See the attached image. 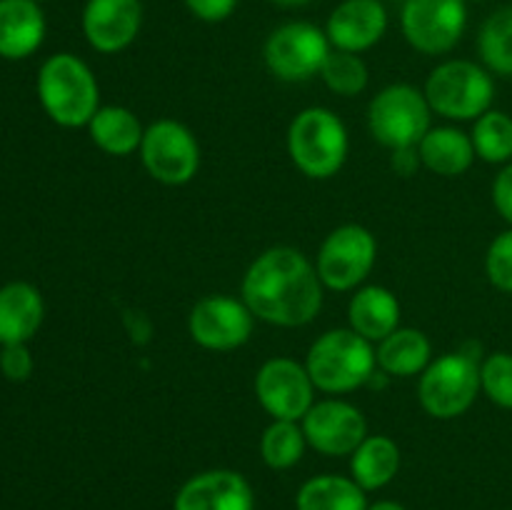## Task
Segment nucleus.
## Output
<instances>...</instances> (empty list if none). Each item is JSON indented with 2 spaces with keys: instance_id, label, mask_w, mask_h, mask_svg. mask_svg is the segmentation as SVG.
Here are the masks:
<instances>
[{
  "instance_id": "1",
  "label": "nucleus",
  "mask_w": 512,
  "mask_h": 510,
  "mask_svg": "<svg viewBox=\"0 0 512 510\" xmlns=\"http://www.w3.org/2000/svg\"><path fill=\"white\" fill-rule=\"evenodd\" d=\"M323 280L318 268L290 245L260 253L245 270L240 295L253 315L280 328H300L318 318L323 308Z\"/></svg>"
},
{
  "instance_id": "16",
  "label": "nucleus",
  "mask_w": 512,
  "mask_h": 510,
  "mask_svg": "<svg viewBox=\"0 0 512 510\" xmlns=\"http://www.w3.org/2000/svg\"><path fill=\"white\" fill-rule=\"evenodd\" d=\"M173 510H255L253 485L238 470H205L180 485Z\"/></svg>"
},
{
  "instance_id": "23",
  "label": "nucleus",
  "mask_w": 512,
  "mask_h": 510,
  "mask_svg": "<svg viewBox=\"0 0 512 510\" xmlns=\"http://www.w3.org/2000/svg\"><path fill=\"white\" fill-rule=\"evenodd\" d=\"M400 470V448L388 435H368L350 455V478L370 493L395 480Z\"/></svg>"
},
{
  "instance_id": "18",
  "label": "nucleus",
  "mask_w": 512,
  "mask_h": 510,
  "mask_svg": "<svg viewBox=\"0 0 512 510\" xmlns=\"http://www.w3.org/2000/svg\"><path fill=\"white\" fill-rule=\"evenodd\" d=\"M43 38L45 15L38 0H0V58H28Z\"/></svg>"
},
{
  "instance_id": "38",
  "label": "nucleus",
  "mask_w": 512,
  "mask_h": 510,
  "mask_svg": "<svg viewBox=\"0 0 512 510\" xmlns=\"http://www.w3.org/2000/svg\"><path fill=\"white\" fill-rule=\"evenodd\" d=\"M478 3H485V0H478Z\"/></svg>"
},
{
  "instance_id": "5",
  "label": "nucleus",
  "mask_w": 512,
  "mask_h": 510,
  "mask_svg": "<svg viewBox=\"0 0 512 510\" xmlns=\"http://www.w3.org/2000/svg\"><path fill=\"white\" fill-rule=\"evenodd\" d=\"M480 350L468 348L445 353L420 375L418 400L425 413L435 420H453L473 408L480 388Z\"/></svg>"
},
{
  "instance_id": "20",
  "label": "nucleus",
  "mask_w": 512,
  "mask_h": 510,
  "mask_svg": "<svg viewBox=\"0 0 512 510\" xmlns=\"http://www.w3.org/2000/svg\"><path fill=\"white\" fill-rule=\"evenodd\" d=\"M350 328L370 343H380L400 328V303L393 290L383 285H365L350 298Z\"/></svg>"
},
{
  "instance_id": "3",
  "label": "nucleus",
  "mask_w": 512,
  "mask_h": 510,
  "mask_svg": "<svg viewBox=\"0 0 512 510\" xmlns=\"http://www.w3.org/2000/svg\"><path fill=\"white\" fill-rule=\"evenodd\" d=\"M305 368L315 388L340 395L370 383L378 368V358H375L373 343L355 333L353 328H335L310 345Z\"/></svg>"
},
{
  "instance_id": "12",
  "label": "nucleus",
  "mask_w": 512,
  "mask_h": 510,
  "mask_svg": "<svg viewBox=\"0 0 512 510\" xmlns=\"http://www.w3.org/2000/svg\"><path fill=\"white\" fill-rule=\"evenodd\" d=\"M255 328L253 310L245 300L230 298V295H205L193 305L188 318L190 338L205 350L243 348L250 340Z\"/></svg>"
},
{
  "instance_id": "22",
  "label": "nucleus",
  "mask_w": 512,
  "mask_h": 510,
  "mask_svg": "<svg viewBox=\"0 0 512 510\" xmlns=\"http://www.w3.org/2000/svg\"><path fill=\"white\" fill-rule=\"evenodd\" d=\"M378 368L395 378H413L423 375V370L433 363V345L423 330L398 328L383 338L375 348Z\"/></svg>"
},
{
  "instance_id": "29",
  "label": "nucleus",
  "mask_w": 512,
  "mask_h": 510,
  "mask_svg": "<svg viewBox=\"0 0 512 510\" xmlns=\"http://www.w3.org/2000/svg\"><path fill=\"white\" fill-rule=\"evenodd\" d=\"M320 78H323V83L333 93L343 95V98H355V95H360L368 88L370 73L368 65H365V60L358 53L333 48L328 58H325Z\"/></svg>"
},
{
  "instance_id": "36",
  "label": "nucleus",
  "mask_w": 512,
  "mask_h": 510,
  "mask_svg": "<svg viewBox=\"0 0 512 510\" xmlns=\"http://www.w3.org/2000/svg\"><path fill=\"white\" fill-rule=\"evenodd\" d=\"M275 5H283V8H300V5H308L313 0H273Z\"/></svg>"
},
{
  "instance_id": "2",
  "label": "nucleus",
  "mask_w": 512,
  "mask_h": 510,
  "mask_svg": "<svg viewBox=\"0 0 512 510\" xmlns=\"http://www.w3.org/2000/svg\"><path fill=\"white\" fill-rule=\"evenodd\" d=\"M38 98L45 113L63 128H83L100 110L93 70L70 53L50 55L38 73Z\"/></svg>"
},
{
  "instance_id": "14",
  "label": "nucleus",
  "mask_w": 512,
  "mask_h": 510,
  "mask_svg": "<svg viewBox=\"0 0 512 510\" xmlns=\"http://www.w3.org/2000/svg\"><path fill=\"white\" fill-rule=\"evenodd\" d=\"M310 448L328 458L353 455V450L368 438V423L360 408L345 400L328 398L313 403V408L300 420Z\"/></svg>"
},
{
  "instance_id": "17",
  "label": "nucleus",
  "mask_w": 512,
  "mask_h": 510,
  "mask_svg": "<svg viewBox=\"0 0 512 510\" xmlns=\"http://www.w3.org/2000/svg\"><path fill=\"white\" fill-rule=\"evenodd\" d=\"M388 30V10L380 0H343L330 13L325 33L335 50L365 53L383 40Z\"/></svg>"
},
{
  "instance_id": "19",
  "label": "nucleus",
  "mask_w": 512,
  "mask_h": 510,
  "mask_svg": "<svg viewBox=\"0 0 512 510\" xmlns=\"http://www.w3.org/2000/svg\"><path fill=\"white\" fill-rule=\"evenodd\" d=\"M43 295L30 283L0 288V345L28 343L43 323Z\"/></svg>"
},
{
  "instance_id": "21",
  "label": "nucleus",
  "mask_w": 512,
  "mask_h": 510,
  "mask_svg": "<svg viewBox=\"0 0 512 510\" xmlns=\"http://www.w3.org/2000/svg\"><path fill=\"white\" fill-rule=\"evenodd\" d=\"M418 158L430 173L443 178H458L468 173L473 160L478 158L473 148V138L458 128H430L428 135L420 140Z\"/></svg>"
},
{
  "instance_id": "37",
  "label": "nucleus",
  "mask_w": 512,
  "mask_h": 510,
  "mask_svg": "<svg viewBox=\"0 0 512 510\" xmlns=\"http://www.w3.org/2000/svg\"><path fill=\"white\" fill-rule=\"evenodd\" d=\"M38 3H45V0H38Z\"/></svg>"
},
{
  "instance_id": "26",
  "label": "nucleus",
  "mask_w": 512,
  "mask_h": 510,
  "mask_svg": "<svg viewBox=\"0 0 512 510\" xmlns=\"http://www.w3.org/2000/svg\"><path fill=\"white\" fill-rule=\"evenodd\" d=\"M478 53L483 68L500 78H512V5L495 10L480 25Z\"/></svg>"
},
{
  "instance_id": "27",
  "label": "nucleus",
  "mask_w": 512,
  "mask_h": 510,
  "mask_svg": "<svg viewBox=\"0 0 512 510\" xmlns=\"http://www.w3.org/2000/svg\"><path fill=\"white\" fill-rule=\"evenodd\" d=\"M308 440L298 420H273L260 438L263 463L273 470H290L303 460Z\"/></svg>"
},
{
  "instance_id": "34",
  "label": "nucleus",
  "mask_w": 512,
  "mask_h": 510,
  "mask_svg": "<svg viewBox=\"0 0 512 510\" xmlns=\"http://www.w3.org/2000/svg\"><path fill=\"white\" fill-rule=\"evenodd\" d=\"M493 205L505 223L512 225V163L505 165L493 183Z\"/></svg>"
},
{
  "instance_id": "28",
  "label": "nucleus",
  "mask_w": 512,
  "mask_h": 510,
  "mask_svg": "<svg viewBox=\"0 0 512 510\" xmlns=\"http://www.w3.org/2000/svg\"><path fill=\"white\" fill-rule=\"evenodd\" d=\"M470 138H473L475 155L485 163H512V118L503 110H488L480 115Z\"/></svg>"
},
{
  "instance_id": "31",
  "label": "nucleus",
  "mask_w": 512,
  "mask_h": 510,
  "mask_svg": "<svg viewBox=\"0 0 512 510\" xmlns=\"http://www.w3.org/2000/svg\"><path fill=\"white\" fill-rule=\"evenodd\" d=\"M485 273L500 293L512 295V228L490 243L485 253Z\"/></svg>"
},
{
  "instance_id": "10",
  "label": "nucleus",
  "mask_w": 512,
  "mask_h": 510,
  "mask_svg": "<svg viewBox=\"0 0 512 510\" xmlns=\"http://www.w3.org/2000/svg\"><path fill=\"white\" fill-rule=\"evenodd\" d=\"M140 158L153 180L163 185H185L200 170V145L188 125L165 118L145 128Z\"/></svg>"
},
{
  "instance_id": "32",
  "label": "nucleus",
  "mask_w": 512,
  "mask_h": 510,
  "mask_svg": "<svg viewBox=\"0 0 512 510\" xmlns=\"http://www.w3.org/2000/svg\"><path fill=\"white\" fill-rule=\"evenodd\" d=\"M0 370L8 380H28L33 373V358H30V350L25 348V343L18 345H3V353H0Z\"/></svg>"
},
{
  "instance_id": "8",
  "label": "nucleus",
  "mask_w": 512,
  "mask_h": 510,
  "mask_svg": "<svg viewBox=\"0 0 512 510\" xmlns=\"http://www.w3.org/2000/svg\"><path fill=\"white\" fill-rule=\"evenodd\" d=\"M328 33L308 20H290L268 35L263 48L270 73L285 83H305L323 70L330 55Z\"/></svg>"
},
{
  "instance_id": "11",
  "label": "nucleus",
  "mask_w": 512,
  "mask_h": 510,
  "mask_svg": "<svg viewBox=\"0 0 512 510\" xmlns=\"http://www.w3.org/2000/svg\"><path fill=\"white\" fill-rule=\"evenodd\" d=\"M468 25V0H405L400 28L418 53L443 55L460 43Z\"/></svg>"
},
{
  "instance_id": "7",
  "label": "nucleus",
  "mask_w": 512,
  "mask_h": 510,
  "mask_svg": "<svg viewBox=\"0 0 512 510\" xmlns=\"http://www.w3.org/2000/svg\"><path fill=\"white\" fill-rule=\"evenodd\" d=\"M430 108L425 93L408 83L380 90L368 108L370 135L388 150H413L430 130Z\"/></svg>"
},
{
  "instance_id": "30",
  "label": "nucleus",
  "mask_w": 512,
  "mask_h": 510,
  "mask_svg": "<svg viewBox=\"0 0 512 510\" xmlns=\"http://www.w3.org/2000/svg\"><path fill=\"white\" fill-rule=\"evenodd\" d=\"M480 388L498 408L512 410V353H490L480 363Z\"/></svg>"
},
{
  "instance_id": "9",
  "label": "nucleus",
  "mask_w": 512,
  "mask_h": 510,
  "mask_svg": "<svg viewBox=\"0 0 512 510\" xmlns=\"http://www.w3.org/2000/svg\"><path fill=\"white\" fill-rule=\"evenodd\" d=\"M378 260V240L363 225H340L318 250L320 280L330 290H355L375 268Z\"/></svg>"
},
{
  "instance_id": "25",
  "label": "nucleus",
  "mask_w": 512,
  "mask_h": 510,
  "mask_svg": "<svg viewBox=\"0 0 512 510\" xmlns=\"http://www.w3.org/2000/svg\"><path fill=\"white\" fill-rule=\"evenodd\" d=\"M295 505L298 510H368V498L353 478L328 473L305 480Z\"/></svg>"
},
{
  "instance_id": "13",
  "label": "nucleus",
  "mask_w": 512,
  "mask_h": 510,
  "mask_svg": "<svg viewBox=\"0 0 512 510\" xmlns=\"http://www.w3.org/2000/svg\"><path fill=\"white\" fill-rule=\"evenodd\" d=\"M255 395L273 420H303L315 403L308 368L293 358H273L255 375Z\"/></svg>"
},
{
  "instance_id": "35",
  "label": "nucleus",
  "mask_w": 512,
  "mask_h": 510,
  "mask_svg": "<svg viewBox=\"0 0 512 510\" xmlns=\"http://www.w3.org/2000/svg\"><path fill=\"white\" fill-rule=\"evenodd\" d=\"M368 510H408V508L400 503H395V500H380V503L368 505Z\"/></svg>"
},
{
  "instance_id": "6",
  "label": "nucleus",
  "mask_w": 512,
  "mask_h": 510,
  "mask_svg": "<svg viewBox=\"0 0 512 510\" xmlns=\"http://www.w3.org/2000/svg\"><path fill=\"white\" fill-rule=\"evenodd\" d=\"M423 93L433 113L443 118L478 120L493 110V73L473 60H448L428 75Z\"/></svg>"
},
{
  "instance_id": "15",
  "label": "nucleus",
  "mask_w": 512,
  "mask_h": 510,
  "mask_svg": "<svg viewBox=\"0 0 512 510\" xmlns=\"http://www.w3.org/2000/svg\"><path fill=\"white\" fill-rule=\"evenodd\" d=\"M143 28L140 0H88L83 8V35L90 48L113 55L130 48Z\"/></svg>"
},
{
  "instance_id": "4",
  "label": "nucleus",
  "mask_w": 512,
  "mask_h": 510,
  "mask_svg": "<svg viewBox=\"0 0 512 510\" xmlns=\"http://www.w3.org/2000/svg\"><path fill=\"white\" fill-rule=\"evenodd\" d=\"M350 140L343 120L328 108L300 110L288 128V153L295 168L313 180H328L343 170Z\"/></svg>"
},
{
  "instance_id": "33",
  "label": "nucleus",
  "mask_w": 512,
  "mask_h": 510,
  "mask_svg": "<svg viewBox=\"0 0 512 510\" xmlns=\"http://www.w3.org/2000/svg\"><path fill=\"white\" fill-rule=\"evenodd\" d=\"M183 3L203 23H223L238 8V0H183Z\"/></svg>"
},
{
  "instance_id": "24",
  "label": "nucleus",
  "mask_w": 512,
  "mask_h": 510,
  "mask_svg": "<svg viewBox=\"0 0 512 510\" xmlns=\"http://www.w3.org/2000/svg\"><path fill=\"white\" fill-rule=\"evenodd\" d=\"M88 130L90 140L103 153L118 155V158H125V155H133L135 150H140L145 135L138 115L130 108H123V105H103L88 123Z\"/></svg>"
}]
</instances>
